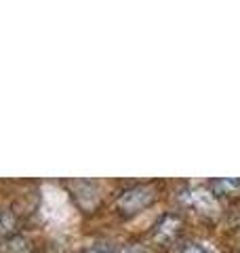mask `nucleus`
Returning <instances> with one entry per match:
<instances>
[{"label": "nucleus", "mask_w": 240, "mask_h": 253, "mask_svg": "<svg viewBox=\"0 0 240 253\" xmlns=\"http://www.w3.org/2000/svg\"><path fill=\"white\" fill-rule=\"evenodd\" d=\"M179 199L183 205H188V207L192 209H196L200 213H206V215H213V213H217L219 211V205H217V199L213 196L211 190H206V188H188V190H183V192L179 194Z\"/></svg>", "instance_id": "obj_1"}, {"label": "nucleus", "mask_w": 240, "mask_h": 253, "mask_svg": "<svg viewBox=\"0 0 240 253\" xmlns=\"http://www.w3.org/2000/svg\"><path fill=\"white\" fill-rule=\"evenodd\" d=\"M154 201V190L150 186H135V188H129L126 192L120 194L118 199V207L122 209L124 213H135Z\"/></svg>", "instance_id": "obj_2"}, {"label": "nucleus", "mask_w": 240, "mask_h": 253, "mask_svg": "<svg viewBox=\"0 0 240 253\" xmlns=\"http://www.w3.org/2000/svg\"><path fill=\"white\" fill-rule=\"evenodd\" d=\"M179 224H181L179 217H175V215H164V217L156 224V228H154V239H156V241H169V239H173V236L177 234Z\"/></svg>", "instance_id": "obj_3"}, {"label": "nucleus", "mask_w": 240, "mask_h": 253, "mask_svg": "<svg viewBox=\"0 0 240 253\" xmlns=\"http://www.w3.org/2000/svg\"><path fill=\"white\" fill-rule=\"evenodd\" d=\"M213 192L219 194H238L240 192V177H221L213 181Z\"/></svg>", "instance_id": "obj_4"}, {"label": "nucleus", "mask_w": 240, "mask_h": 253, "mask_svg": "<svg viewBox=\"0 0 240 253\" xmlns=\"http://www.w3.org/2000/svg\"><path fill=\"white\" fill-rule=\"evenodd\" d=\"M179 253H217V251L209 243H186L179 249Z\"/></svg>", "instance_id": "obj_5"}, {"label": "nucleus", "mask_w": 240, "mask_h": 253, "mask_svg": "<svg viewBox=\"0 0 240 253\" xmlns=\"http://www.w3.org/2000/svg\"><path fill=\"white\" fill-rule=\"evenodd\" d=\"M13 226H15V217L6 211H0V234L13 230Z\"/></svg>", "instance_id": "obj_6"}, {"label": "nucleus", "mask_w": 240, "mask_h": 253, "mask_svg": "<svg viewBox=\"0 0 240 253\" xmlns=\"http://www.w3.org/2000/svg\"><path fill=\"white\" fill-rule=\"evenodd\" d=\"M84 253H118V251L112 247L110 243H95V245H91V247L86 249Z\"/></svg>", "instance_id": "obj_7"}, {"label": "nucleus", "mask_w": 240, "mask_h": 253, "mask_svg": "<svg viewBox=\"0 0 240 253\" xmlns=\"http://www.w3.org/2000/svg\"><path fill=\"white\" fill-rule=\"evenodd\" d=\"M118 253H148V249H143L141 245H126V247H122Z\"/></svg>", "instance_id": "obj_8"}]
</instances>
